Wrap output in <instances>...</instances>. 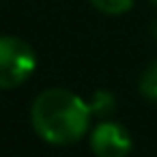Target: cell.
Segmentation results:
<instances>
[{"mask_svg":"<svg viewBox=\"0 0 157 157\" xmlns=\"http://www.w3.org/2000/svg\"><path fill=\"white\" fill-rule=\"evenodd\" d=\"M30 121L37 136L50 144H73L90 129L88 101L67 88H48L37 95L30 108Z\"/></svg>","mask_w":157,"mask_h":157,"instance_id":"obj_1","label":"cell"},{"mask_svg":"<svg viewBox=\"0 0 157 157\" xmlns=\"http://www.w3.org/2000/svg\"><path fill=\"white\" fill-rule=\"evenodd\" d=\"M37 67L35 50L20 37L0 35V90L24 84Z\"/></svg>","mask_w":157,"mask_h":157,"instance_id":"obj_2","label":"cell"},{"mask_svg":"<svg viewBox=\"0 0 157 157\" xmlns=\"http://www.w3.org/2000/svg\"><path fill=\"white\" fill-rule=\"evenodd\" d=\"M90 148L97 157H127L131 151V136L121 123L101 121L90 131Z\"/></svg>","mask_w":157,"mask_h":157,"instance_id":"obj_3","label":"cell"},{"mask_svg":"<svg viewBox=\"0 0 157 157\" xmlns=\"http://www.w3.org/2000/svg\"><path fill=\"white\" fill-rule=\"evenodd\" d=\"M88 108H90V114L93 116H108L112 110H114V97L112 93L108 90H97L93 95V99L88 101Z\"/></svg>","mask_w":157,"mask_h":157,"instance_id":"obj_4","label":"cell"},{"mask_svg":"<svg viewBox=\"0 0 157 157\" xmlns=\"http://www.w3.org/2000/svg\"><path fill=\"white\" fill-rule=\"evenodd\" d=\"M88 2L105 15H123L133 7L136 0H88Z\"/></svg>","mask_w":157,"mask_h":157,"instance_id":"obj_5","label":"cell"},{"mask_svg":"<svg viewBox=\"0 0 157 157\" xmlns=\"http://www.w3.org/2000/svg\"><path fill=\"white\" fill-rule=\"evenodd\" d=\"M140 93L148 101H157V60L144 69L140 78Z\"/></svg>","mask_w":157,"mask_h":157,"instance_id":"obj_6","label":"cell"},{"mask_svg":"<svg viewBox=\"0 0 157 157\" xmlns=\"http://www.w3.org/2000/svg\"><path fill=\"white\" fill-rule=\"evenodd\" d=\"M148 2H153V5H157V0H148Z\"/></svg>","mask_w":157,"mask_h":157,"instance_id":"obj_7","label":"cell"},{"mask_svg":"<svg viewBox=\"0 0 157 157\" xmlns=\"http://www.w3.org/2000/svg\"><path fill=\"white\" fill-rule=\"evenodd\" d=\"M155 37H157V24H155Z\"/></svg>","mask_w":157,"mask_h":157,"instance_id":"obj_8","label":"cell"}]
</instances>
